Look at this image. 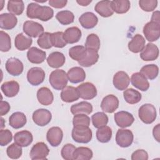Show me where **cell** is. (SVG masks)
<instances>
[{
  "label": "cell",
  "mask_w": 160,
  "mask_h": 160,
  "mask_svg": "<svg viewBox=\"0 0 160 160\" xmlns=\"http://www.w3.org/2000/svg\"><path fill=\"white\" fill-rule=\"evenodd\" d=\"M26 15L30 19H38L42 21H48L54 16L52 8L47 6H40L36 2H31L28 5Z\"/></svg>",
  "instance_id": "6da1fadb"
},
{
  "label": "cell",
  "mask_w": 160,
  "mask_h": 160,
  "mask_svg": "<svg viewBox=\"0 0 160 160\" xmlns=\"http://www.w3.org/2000/svg\"><path fill=\"white\" fill-rule=\"evenodd\" d=\"M51 86L56 90H62L66 87L68 82L67 73L62 69H56L52 71L49 77Z\"/></svg>",
  "instance_id": "7a4b0ae2"
},
{
  "label": "cell",
  "mask_w": 160,
  "mask_h": 160,
  "mask_svg": "<svg viewBox=\"0 0 160 160\" xmlns=\"http://www.w3.org/2000/svg\"><path fill=\"white\" fill-rule=\"evenodd\" d=\"M138 116L142 122L145 124H151L156 118V109L151 104H144L139 108Z\"/></svg>",
  "instance_id": "3957f363"
},
{
  "label": "cell",
  "mask_w": 160,
  "mask_h": 160,
  "mask_svg": "<svg viewBox=\"0 0 160 160\" xmlns=\"http://www.w3.org/2000/svg\"><path fill=\"white\" fill-rule=\"evenodd\" d=\"M71 136L75 142L86 144L91 141L92 132L89 127H73Z\"/></svg>",
  "instance_id": "277c9868"
},
{
  "label": "cell",
  "mask_w": 160,
  "mask_h": 160,
  "mask_svg": "<svg viewBox=\"0 0 160 160\" xmlns=\"http://www.w3.org/2000/svg\"><path fill=\"white\" fill-rule=\"evenodd\" d=\"M143 34L146 39L149 42H154L160 37V24L150 21L143 27Z\"/></svg>",
  "instance_id": "5b68a950"
},
{
  "label": "cell",
  "mask_w": 160,
  "mask_h": 160,
  "mask_svg": "<svg viewBox=\"0 0 160 160\" xmlns=\"http://www.w3.org/2000/svg\"><path fill=\"white\" fill-rule=\"evenodd\" d=\"M49 153V149L43 142H38L31 148L29 156L32 160L46 159Z\"/></svg>",
  "instance_id": "8992f818"
},
{
  "label": "cell",
  "mask_w": 160,
  "mask_h": 160,
  "mask_svg": "<svg viewBox=\"0 0 160 160\" xmlns=\"http://www.w3.org/2000/svg\"><path fill=\"white\" fill-rule=\"evenodd\" d=\"M134 140L132 132L129 129H119L116 134V142L121 148H128L130 146Z\"/></svg>",
  "instance_id": "52a82bcc"
},
{
  "label": "cell",
  "mask_w": 160,
  "mask_h": 160,
  "mask_svg": "<svg viewBox=\"0 0 160 160\" xmlns=\"http://www.w3.org/2000/svg\"><path fill=\"white\" fill-rule=\"evenodd\" d=\"M22 29L28 36L34 38L40 36L44 32V29L42 24L33 21H25L23 24Z\"/></svg>",
  "instance_id": "ba28073f"
},
{
  "label": "cell",
  "mask_w": 160,
  "mask_h": 160,
  "mask_svg": "<svg viewBox=\"0 0 160 160\" xmlns=\"http://www.w3.org/2000/svg\"><path fill=\"white\" fill-rule=\"evenodd\" d=\"M79 98L84 100H90L97 96V89L91 82H86L76 88Z\"/></svg>",
  "instance_id": "9c48e42d"
},
{
  "label": "cell",
  "mask_w": 160,
  "mask_h": 160,
  "mask_svg": "<svg viewBox=\"0 0 160 160\" xmlns=\"http://www.w3.org/2000/svg\"><path fill=\"white\" fill-rule=\"evenodd\" d=\"M45 79V72L39 67H33L27 72V80L32 86L41 84Z\"/></svg>",
  "instance_id": "30bf717a"
},
{
  "label": "cell",
  "mask_w": 160,
  "mask_h": 160,
  "mask_svg": "<svg viewBox=\"0 0 160 160\" xmlns=\"http://www.w3.org/2000/svg\"><path fill=\"white\" fill-rule=\"evenodd\" d=\"M32 118L36 125L39 126H44L51 122L52 114L49 110L41 108L34 111Z\"/></svg>",
  "instance_id": "8fae6325"
},
{
  "label": "cell",
  "mask_w": 160,
  "mask_h": 160,
  "mask_svg": "<svg viewBox=\"0 0 160 160\" xmlns=\"http://www.w3.org/2000/svg\"><path fill=\"white\" fill-rule=\"evenodd\" d=\"M114 118L117 126L121 128L131 126L134 121V118L132 114L125 111H121L116 112Z\"/></svg>",
  "instance_id": "7c38bea8"
},
{
  "label": "cell",
  "mask_w": 160,
  "mask_h": 160,
  "mask_svg": "<svg viewBox=\"0 0 160 160\" xmlns=\"http://www.w3.org/2000/svg\"><path fill=\"white\" fill-rule=\"evenodd\" d=\"M119 104V99L115 95L108 94L102 99L101 108L103 112L112 113L118 108Z\"/></svg>",
  "instance_id": "4fadbf2b"
},
{
  "label": "cell",
  "mask_w": 160,
  "mask_h": 160,
  "mask_svg": "<svg viewBox=\"0 0 160 160\" xmlns=\"http://www.w3.org/2000/svg\"><path fill=\"white\" fill-rule=\"evenodd\" d=\"M5 68L7 72L13 76H19L22 74L24 69L22 62L16 58H9L6 61Z\"/></svg>",
  "instance_id": "5bb4252c"
},
{
  "label": "cell",
  "mask_w": 160,
  "mask_h": 160,
  "mask_svg": "<svg viewBox=\"0 0 160 160\" xmlns=\"http://www.w3.org/2000/svg\"><path fill=\"white\" fill-rule=\"evenodd\" d=\"M62 138L63 132L62 129L58 126L51 128L46 134V139L49 144L52 147H57L60 145Z\"/></svg>",
  "instance_id": "9a60e30c"
},
{
  "label": "cell",
  "mask_w": 160,
  "mask_h": 160,
  "mask_svg": "<svg viewBox=\"0 0 160 160\" xmlns=\"http://www.w3.org/2000/svg\"><path fill=\"white\" fill-rule=\"evenodd\" d=\"M112 82L114 88L119 91L127 89L130 83L129 75L123 71H118L113 76Z\"/></svg>",
  "instance_id": "2e32d148"
},
{
  "label": "cell",
  "mask_w": 160,
  "mask_h": 160,
  "mask_svg": "<svg viewBox=\"0 0 160 160\" xmlns=\"http://www.w3.org/2000/svg\"><path fill=\"white\" fill-rule=\"evenodd\" d=\"M159 48L152 43H148L140 53V58L144 61L156 60L159 56Z\"/></svg>",
  "instance_id": "e0dca14e"
},
{
  "label": "cell",
  "mask_w": 160,
  "mask_h": 160,
  "mask_svg": "<svg viewBox=\"0 0 160 160\" xmlns=\"http://www.w3.org/2000/svg\"><path fill=\"white\" fill-rule=\"evenodd\" d=\"M27 58L32 64H41L46 59V53L36 47H31L27 52Z\"/></svg>",
  "instance_id": "ac0fdd59"
},
{
  "label": "cell",
  "mask_w": 160,
  "mask_h": 160,
  "mask_svg": "<svg viewBox=\"0 0 160 160\" xmlns=\"http://www.w3.org/2000/svg\"><path fill=\"white\" fill-rule=\"evenodd\" d=\"M130 81L134 87L142 91H146L149 88V83L148 79L140 72L133 73L131 75Z\"/></svg>",
  "instance_id": "d6986e66"
},
{
  "label": "cell",
  "mask_w": 160,
  "mask_h": 160,
  "mask_svg": "<svg viewBox=\"0 0 160 160\" xmlns=\"http://www.w3.org/2000/svg\"><path fill=\"white\" fill-rule=\"evenodd\" d=\"M94 10L101 16L103 18H108L111 16L114 11L111 1L103 0L99 1L94 7Z\"/></svg>",
  "instance_id": "ffe728a7"
},
{
  "label": "cell",
  "mask_w": 160,
  "mask_h": 160,
  "mask_svg": "<svg viewBox=\"0 0 160 160\" xmlns=\"http://www.w3.org/2000/svg\"><path fill=\"white\" fill-rule=\"evenodd\" d=\"M79 22L82 28L90 29L97 25L98 18L93 12H86L81 15L79 18Z\"/></svg>",
  "instance_id": "44dd1931"
},
{
  "label": "cell",
  "mask_w": 160,
  "mask_h": 160,
  "mask_svg": "<svg viewBox=\"0 0 160 160\" xmlns=\"http://www.w3.org/2000/svg\"><path fill=\"white\" fill-rule=\"evenodd\" d=\"M14 142L21 147L29 146L33 141L32 133L27 130H23L16 132L14 136Z\"/></svg>",
  "instance_id": "7402d4cb"
},
{
  "label": "cell",
  "mask_w": 160,
  "mask_h": 160,
  "mask_svg": "<svg viewBox=\"0 0 160 160\" xmlns=\"http://www.w3.org/2000/svg\"><path fill=\"white\" fill-rule=\"evenodd\" d=\"M67 76L68 81L71 83L77 84L84 81L86 78V72L82 68L76 66L69 69L67 72Z\"/></svg>",
  "instance_id": "603a6c76"
},
{
  "label": "cell",
  "mask_w": 160,
  "mask_h": 160,
  "mask_svg": "<svg viewBox=\"0 0 160 160\" xmlns=\"http://www.w3.org/2000/svg\"><path fill=\"white\" fill-rule=\"evenodd\" d=\"M37 99L39 102L43 106L51 104L54 100L52 91L47 87H42L37 91Z\"/></svg>",
  "instance_id": "cb8c5ba5"
},
{
  "label": "cell",
  "mask_w": 160,
  "mask_h": 160,
  "mask_svg": "<svg viewBox=\"0 0 160 160\" xmlns=\"http://www.w3.org/2000/svg\"><path fill=\"white\" fill-rule=\"evenodd\" d=\"M81 36V31L76 26L68 28L64 32V39L67 44L78 42L80 40Z\"/></svg>",
  "instance_id": "d4e9b609"
},
{
  "label": "cell",
  "mask_w": 160,
  "mask_h": 160,
  "mask_svg": "<svg viewBox=\"0 0 160 160\" xmlns=\"http://www.w3.org/2000/svg\"><path fill=\"white\" fill-rule=\"evenodd\" d=\"M146 40L144 38L139 34H137L134 35L131 40L128 43V49L130 51L134 53H138L141 52L145 47Z\"/></svg>",
  "instance_id": "484cf974"
},
{
  "label": "cell",
  "mask_w": 160,
  "mask_h": 160,
  "mask_svg": "<svg viewBox=\"0 0 160 160\" xmlns=\"http://www.w3.org/2000/svg\"><path fill=\"white\" fill-rule=\"evenodd\" d=\"M18 23V19L11 13L0 14V28L2 29L10 30L13 29Z\"/></svg>",
  "instance_id": "4316f807"
},
{
  "label": "cell",
  "mask_w": 160,
  "mask_h": 160,
  "mask_svg": "<svg viewBox=\"0 0 160 160\" xmlns=\"http://www.w3.org/2000/svg\"><path fill=\"white\" fill-rule=\"evenodd\" d=\"M2 93L8 98L16 96L19 91V84L16 81H9L4 82L1 87Z\"/></svg>",
  "instance_id": "83f0119b"
},
{
  "label": "cell",
  "mask_w": 160,
  "mask_h": 160,
  "mask_svg": "<svg viewBox=\"0 0 160 160\" xmlns=\"http://www.w3.org/2000/svg\"><path fill=\"white\" fill-rule=\"evenodd\" d=\"M60 96L62 101L68 103L77 101L79 98L76 88L71 86H66L62 89Z\"/></svg>",
  "instance_id": "f1b7e54d"
},
{
  "label": "cell",
  "mask_w": 160,
  "mask_h": 160,
  "mask_svg": "<svg viewBox=\"0 0 160 160\" xmlns=\"http://www.w3.org/2000/svg\"><path fill=\"white\" fill-rule=\"evenodd\" d=\"M99 56L98 54V51L86 49V52L84 57V58L78 62V64L82 67H90L94 64H95L99 59Z\"/></svg>",
  "instance_id": "f546056e"
},
{
  "label": "cell",
  "mask_w": 160,
  "mask_h": 160,
  "mask_svg": "<svg viewBox=\"0 0 160 160\" xmlns=\"http://www.w3.org/2000/svg\"><path fill=\"white\" fill-rule=\"evenodd\" d=\"M66 61L64 55L59 51L51 52L47 58L48 65L52 68H59L62 66Z\"/></svg>",
  "instance_id": "4dcf8cb0"
},
{
  "label": "cell",
  "mask_w": 160,
  "mask_h": 160,
  "mask_svg": "<svg viewBox=\"0 0 160 160\" xmlns=\"http://www.w3.org/2000/svg\"><path fill=\"white\" fill-rule=\"evenodd\" d=\"M27 122L26 115L22 112H15L9 118V125L14 129H20Z\"/></svg>",
  "instance_id": "1f68e13d"
},
{
  "label": "cell",
  "mask_w": 160,
  "mask_h": 160,
  "mask_svg": "<svg viewBox=\"0 0 160 160\" xmlns=\"http://www.w3.org/2000/svg\"><path fill=\"white\" fill-rule=\"evenodd\" d=\"M92 104L87 101H81L72 105L71 107V112L74 115L77 114H89L92 112Z\"/></svg>",
  "instance_id": "d6a6232c"
},
{
  "label": "cell",
  "mask_w": 160,
  "mask_h": 160,
  "mask_svg": "<svg viewBox=\"0 0 160 160\" xmlns=\"http://www.w3.org/2000/svg\"><path fill=\"white\" fill-rule=\"evenodd\" d=\"M32 43V39L27 37L23 33H19L14 39V46L19 51H24L30 48Z\"/></svg>",
  "instance_id": "836d02e7"
},
{
  "label": "cell",
  "mask_w": 160,
  "mask_h": 160,
  "mask_svg": "<svg viewBox=\"0 0 160 160\" xmlns=\"http://www.w3.org/2000/svg\"><path fill=\"white\" fill-rule=\"evenodd\" d=\"M93 152L88 147H79L75 149L73 152L72 158L75 160H89L92 159Z\"/></svg>",
  "instance_id": "e575fe53"
},
{
  "label": "cell",
  "mask_w": 160,
  "mask_h": 160,
  "mask_svg": "<svg viewBox=\"0 0 160 160\" xmlns=\"http://www.w3.org/2000/svg\"><path fill=\"white\" fill-rule=\"evenodd\" d=\"M123 96L125 101L130 104L138 103L142 98V95L140 92L132 88L125 89L123 92Z\"/></svg>",
  "instance_id": "d590c367"
},
{
  "label": "cell",
  "mask_w": 160,
  "mask_h": 160,
  "mask_svg": "<svg viewBox=\"0 0 160 160\" xmlns=\"http://www.w3.org/2000/svg\"><path fill=\"white\" fill-rule=\"evenodd\" d=\"M140 72L144 76L146 79L153 80L156 79L159 74V68L157 65L151 64L142 66Z\"/></svg>",
  "instance_id": "8d00e7d4"
},
{
  "label": "cell",
  "mask_w": 160,
  "mask_h": 160,
  "mask_svg": "<svg viewBox=\"0 0 160 160\" xmlns=\"http://www.w3.org/2000/svg\"><path fill=\"white\" fill-rule=\"evenodd\" d=\"M112 129L108 126H104L98 128L96 131V138L98 141L102 143L108 142L112 138Z\"/></svg>",
  "instance_id": "74e56055"
},
{
  "label": "cell",
  "mask_w": 160,
  "mask_h": 160,
  "mask_svg": "<svg viewBox=\"0 0 160 160\" xmlns=\"http://www.w3.org/2000/svg\"><path fill=\"white\" fill-rule=\"evenodd\" d=\"M111 2L113 11L117 14L126 13L131 8V2L128 0H114Z\"/></svg>",
  "instance_id": "f35d334b"
},
{
  "label": "cell",
  "mask_w": 160,
  "mask_h": 160,
  "mask_svg": "<svg viewBox=\"0 0 160 160\" xmlns=\"http://www.w3.org/2000/svg\"><path fill=\"white\" fill-rule=\"evenodd\" d=\"M7 9L14 15H21L24 9V2L21 0H10L8 2Z\"/></svg>",
  "instance_id": "ab89813d"
},
{
  "label": "cell",
  "mask_w": 160,
  "mask_h": 160,
  "mask_svg": "<svg viewBox=\"0 0 160 160\" xmlns=\"http://www.w3.org/2000/svg\"><path fill=\"white\" fill-rule=\"evenodd\" d=\"M56 18L60 24L62 25H68L74 22V15L69 10H63L56 14Z\"/></svg>",
  "instance_id": "60d3db41"
},
{
  "label": "cell",
  "mask_w": 160,
  "mask_h": 160,
  "mask_svg": "<svg viewBox=\"0 0 160 160\" xmlns=\"http://www.w3.org/2000/svg\"><path fill=\"white\" fill-rule=\"evenodd\" d=\"M86 52V49L84 46L78 45L71 48L69 50V57L78 62L81 61Z\"/></svg>",
  "instance_id": "b9f144b4"
},
{
  "label": "cell",
  "mask_w": 160,
  "mask_h": 160,
  "mask_svg": "<svg viewBox=\"0 0 160 160\" xmlns=\"http://www.w3.org/2000/svg\"><path fill=\"white\" fill-rule=\"evenodd\" d=\"M92 125L96 128L106 126L108 122V117L104 112H97L91 116Z\"/></svg>",
  "instance_id": "7bdbcfd3"
},
{
  "label": "cell",
  "mask_w": 160,
  "mask_h": 160,
  "mask_svg": "<svg viewBox=\"0 0 160 160\" xmlns=\"http://www.w3.org/2000/svg\"><path fill=\"white\" fill-rule=\"evenodd\" d=\"M50 39L52 46L55 48H62L67 45V43L64 39V32L61 31L51 33Z\"/></svg>",
  "instance_id": "ee69618b"
},
{
  "label": "cell",
  "mask_w": 160,
  "mask_h": 160,
  "mask_svg": "<svg viewBox=\"0 0 160 160\" xmlns=\"http://www.w3.org/2000/svg\"><path fill=\"white\" fill-rule=\"evenodd\" d=\"M100 39L97 34L92 33L87 36L84 46L86 49H89L98 51L100 48Z\"/></svg>",
  "instance_id": "f6af8a7d"
},
{
  "label": "cell",
  "mask_w": 160,
  "mask_h": 160,
  "mask_svg": "<svg viewBox=\"0 0 160 160\" xmlns=\"http://www.w3.org/2000/svg\"><path fill=\"white\" fill-rule=\"evenodd\" d=\"M90 122V118L86 114H75L72 119L73 127H89Z\"/></svg>",
  "instance_id": "bcb514c9"
},
{
  "label": "cell",
  "mask_w": 160,
  "mask_h": 160,
  "mask_svg": "<svg viewBox=\"0 0 160 160\" xmlns=\"http://www.w3.org/2000/svg\"><path fill=\"white\" fill-rule=\"evenodd\" d=\"M6 154L11 159H19L22 154V147L17 144L16 142H14L7 148Z\"/></svg>",
  "instance_id": "7dc6e473"
},
{
  "label": "cell",
  "mask_w": 160,
  "mask_h": 160,
  "mask_svg": "<svg viewBox=\"0 0 160 160\" xmlns=\"http://www.w3.org/2000/svg\"><path fill=\"white\" fill-rule=\"evenodd\" d=\"M11 48V41L9 35L3 31H0V50L8 52Z\"/></svg>",
  "instance_id": "c3c4849f"
},
{
  "label": "cell",
  "mask_w": 160,
  "mask_h": 160,
  "mask_svg": "<svg viewBox=\"0 0 160 160\" xmlns=\"http://www.w3.org/2000/svg\"><path fill=\"white\" fill-rule=\"evenodd\" d=\"M51 33L49 32H43L40 36H39L37 40L38 46L44 49H49L52 48V44L50 39Z\"/></svg>",
  "instance_id": "681fc988"
},
{
  "label": "cell",
  "mask_w": 160,
  "mask_h": 160,
  "mask_svg": "<svg viewBox=\"0 0 160 160\" xmlns=\"http://www.w3.org/2000/svg\"><path fill=\"white\" fill-rule=\"evenodd\" d=\"M76 148L72 144L68 143L65 144L61 149V154L62 158L65 160H72L73 152Z\"/></svg>",
  "instance_id": "f907efd6"
},
{
  "label": "cell",
  "mask_w": 160,
  "mask_h": 160,
  "mask_svg": "<svg viewBox=\"0 0 160 160\" xmlns=\"http://www.w3.org/2000/svg\"><path fill=\"white\" fill-rule=\"evenodd\" d=\"M139 7L146 12H151L154 11L158 6L156 0H140L139 1Z\"/></svg>",
  "instance_id": "816d5d0a"
},
{
  "label": "cell",
  "mask_w": 160,
  "mask_h": 160,
  "mask_svg": "<svg viewBox=\"0 0 160 160\" xmlns=\"http://www.w3.org/2000/svg\"><path fill=\"white\" fill-rule=\"evenodd\" d=\"M12 139V134L9 129H2L0 131V145L4 146L8 145Z\"/></svg>",
  "instance_id": "f5cc1de1"
},
{
  "label": "cell",
  "mask_w": 160,
  "mask_h": 160,
  "mask_svg": "<svg viewBox=\"0 0 160 160\" xmlns=\"http://www.w3.org/2000/svg\"><path fill=\"white\" fill-rule=\"evenodd\" d=\"M132 160H148V154L144 149H138L131 154Z\"/></svg>",
  "instance_id": "db71d44e"
},
{
  "label": "cell",
  "mask_w": 160,
  "mask_h": 160,
  "mask_svg": "<svg viewBox=\"0 0 160 160\" xmlns=\"http://www.w3.org/2000/svg\"><path fill=\"white\" fill-rule=\"evenodd\" d=\"M68 3L67 0H49V4L57 9H61L66 6Z\"/></svg>",
  "instance_id": "11a10c76"
},
{
  "label": "cell",
  "mask_w": 160,
  "mask_h": 160,
  "mask_svg": "<svg viewBox=\"0 0 160 160\" xmlns=\"http://www.w3.org/2000/svg\"><path fill=\"white\" fill-rule=\"evenodd\" d=\"M11 108V106L8 102L1 100L0 102V114L1 116L6 115L8 113Z\"/></svg>",
  "instance_id": "9f6ffc18"
},
{
  "label": "cell",
  "mask_w": 160,
  "mask_h": 160,
  "mask_svg": "<svg viewBox=\"0 0 160 160\" xmlns=\"http://www.w3.org/2000/svg\"><path fill=\"white\" fill-rule=\"evenodd\" d=\"M159 126L160 124H158L156 126H155L152 129V134L154 136V138L158 141L160 142V138H159Z\"/></svg>",
  "instance_id": "6f0895ef"
},
{
  "label": "cell",
  "mask_w": 160,
  "mask_h": 160,
  "mask_svg": "<svg viewBox=\"0 0 160 160\" xmlns=\"http://www.w3.org/2000/svg\"><path fill=\"white\" fill-rule=\"evenodd\" d=\"M152 22H156L159 23V11H156L153 12L151 16V21Z\"/></svg>",
  "instance_id": "680465c9"
},
{
  "label": "cell",
  "mask_w": 160,
  "mask_h": 160,
  "mask_svg": "<svg viewBox=\"0 0 160 160\" xmlns=\"http://www.w3.org/2000/svg\"><path fill=\"white\" fill-rule=\"evenodd\" d=\"M92 2L91 0H77L76 2L82 6H87Z\"/></svg>",
  "instance_id": "91938a15"
},
{
  "label": "cell",
  "mask_w": 160,
  "mask_h": 160,
  "mask_svg": "<svg viewBox=\"0 0 160 160\" xmlns=\"http://www.w3.org/2000/svg\"><path fill=\"white\" fill-rule=\"evenodd\" d=\"M1 128L2 129V128L4 126V124L3 123V122H4V119L2 118H1Z\"/></svg>",
  "instance_id": "94428289"
}]
</instances>
